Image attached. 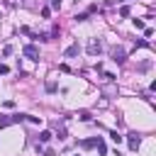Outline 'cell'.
I'll return each mask as SVG.
<instances>
[{
	"label": "cell",
	"mask_w": 156,
	"mask_h": 156,
	"mask_svg": "<svg viewBox=\"0 0 156 156\" xmlns=\"http://www.w3.org/2000/svg\"><path fill=\"white\" fill-rule=\"evenodd\" d=\"M78 117H80V120H83V122H88V120H90V112H80V115H78Z\"/></svg>",
	"instance_id": "obj_15"
},
{
	"label": "cell",
	"mask_w": 156,
	"mask_h": 156,
	"mask_svg": "<svg viewBox=\"0 0 156 156\" xmlns=\"http://www.w3.org/2000/svg\"><path fill=\"white\" fill-rule=\"evenodd\" d=\"M51 137H54V134H51L49 129H44V132H39V141H42V144H46V141H51Z\"/></svg>",
	"instance_id": "obj_8"
},
{
	"label": "cell",
	"mask_w": 156,
	"mask_h": 156,
	"mask_svg": "<svg viewBox=\"0 0 156 156\" xmlns=\"http://www.w3.org/2000/svg\"><path fill=\"white\" fill-rule=\"evenodd\" d=\"M134 27H137V29H144V20H134Z\"/></svg>",
	"instance_id": "obj_14"
},
{
	"label": "cell",
	"mask_w": 156,
	"mask_h": 156,
	"mask_svg": "<svg viewBox=\"0 0 156 156\" xmlns=\"http://www.w3.org/2000/svg\"><path fill=\"white\" fill-rule=\"evenodd\" d=\"M22 54L27 59H32V61H39V49L34 44H24V49H22Z\"/></svg>",
	"instance_id": "obj_2"
},
{
	"label": "cell",
	"mask_w": 156,
	"mask_h": 156,
	"mask_svg": "<svg viewBox=\"0 0 156 156\" xmlns=\"http://www.w3.org/2000/svg\"><path fill=\"white\" fill-rule=\"evenodd\" d=\"M80 146H85V149H90V146H95V139H85V141H80Z\"/></svg>",
	"instance_id": "obj_10"
},
{
	"label": "cell",
	"mask_w": 156,
	"mask_h": 156,
	"mask_svg": "<svg viewBox=\"0 0 156 156\" xmlns=\"http://www.w3.org/2000/svg\"><path fill=\"white\" fill-rule=\"evenodd\" d=\"M110 139L115 141V144H120V141H122V139H125V137H122V134H120L117 129H115V132H110Z\"/></svg>",
	"instance_id": "obj_9"
},
{
	"label": "cell",
	"mask_w": 156,
	"mask_h": 156,
	"mask_svg": "<svg viewBox=\"0 0 156 156\" xmlns=\"http://www.w3.org/2000/svg\"><path fill=\"white\" fill-rule=\"evenodd\" d=\"M46 90L54 93V90H56V83H54V80H49V83H46Z\"/></svg>",
	"instance_id": "obj_13"
},
{
	"label": "cell",
	"mask_w": 156,
	"mask_h": 156,
	"mask_svg": "<svg viewBox=\"0 0 156 156\" xmlns=\"http://www.w3.org/2000/svg\"><path fill=\"white\" fill-rule=\"evenodd\" d=\"M151 69V61H144V64H139V71H149Z\"/></svg>",
	"instance_id": "obj_12"
},
{
	"label": "cell",
	"mask_w": 156,
	"mask_h": 156,
	"mask_svg": "<svg viewBox=\"0 0 156 156\" xmlns=\"http://www.w3.org/2000/svg\"><path fill=\"white\" fill-rule=\"evenodd\" d=\"M78 54H80V44H78V42H73L69 49L64 51V56H66V59H71V56H78Z\"/></svg>",
	"instance_id": "obj_5"
},
{
	"label": "cell",
	"mask_w": 156,
	"mask_h": 156,
	"mask_svg": "<svg viewBox=\"0 0 156 156\" xmlns=\"http://www.w3.org/2000/svg\"><path fill=\"white\" fill-rule=\"evenodd\" d=\"M24 115H0V127H10L15 122H22Z\"/></svg>",
	"instance_id": "obj_1"
},
{
	"label": "cell",
	"mask_w": 156,
	"mask_h": 156,
	"mask_svg": "<svg viewBox=\"0 0 156 156\" xmlns=\"http://www.w3.org/2000/svg\"><path fill=\"white\" fill-rule=\"evenodd\" d=\"M110 56H112V61H115V64H125L127 54H125V49H122V46H115V49L110 51Z\"/></svg>",
	"instance_id": "obj_4"
},
{
	"label": "cell",
	"mask_w": 156,
	"mask_h": 156,
	"mask_svg": "<svg viewBox=\"0 0 156 156\" xmlns=\"http://www.w3.org/2000/svg\"><path fill=\"white\" fill-rule=\"evenodd\" d=\"M95 146H98V154H100V156L107 154V146H105V141L100 139V137H95Z\"/></svg>",
	"instance_id": "obj_7"
},
{
	"label": "cell",
	"mask_w": 156,
	"mask_h": 156,
	"mask_svg": "<svg viewBox=\"0 0 156 156\" xmlns=\"http://www.w3.org/2000/svg\"><path fill=\"white\" fill-rule=\"evenodd\" d=\"M120 15H122V17H129V8H127V5H122V8H120Z\"/></svg>",
	"instance_id": "obj_11"
},
{
	"label": "cell",
	"mask_w": 156,
	"mask_h": 156,
	"mask_svg": "<svg viewBox=\"0 0 156 156\" xmlns=\"http://www.w3.org/2000/svg\"><path fill=\"white\" fill-rule=\"evenodd\" d=\"M127 141H129V149H132V151H137L139 144H141V139H139V134H137V132H132L129 137H127Z\"/></svg>",
	"instance_id": "obj_6"
},
{
	"label": "cell",
	"mask_w": 156,
	"mask_h": 156,
	"mask_svg": "<svg viewBox=\"0 0 156 156\" xmlns=\"http://www.w3.org/2000/svg\"><path fill=\"white\" fill-rule=\"evenodd\" d=\"M51 8H54V10H59V8H61V0H51Z\"/></svg>",
	"instance_id": "obj_16"
},
{
	"label": "cell",
	"mask_w": 156,
	"mask_h": 156,
	"mask_svg": "<svg viewBox=\"0 0 156 156\" xmlns=\"http://www.w3.org/2000/svg\"><path fill=\"white\" fill-rule=\"evenodd\" d=\"M100 51H103V42H100V39H90V42H88V54H90V56H98Z\"/></svg>",
	"instance_id": "obj_3"
}]
</instances>
